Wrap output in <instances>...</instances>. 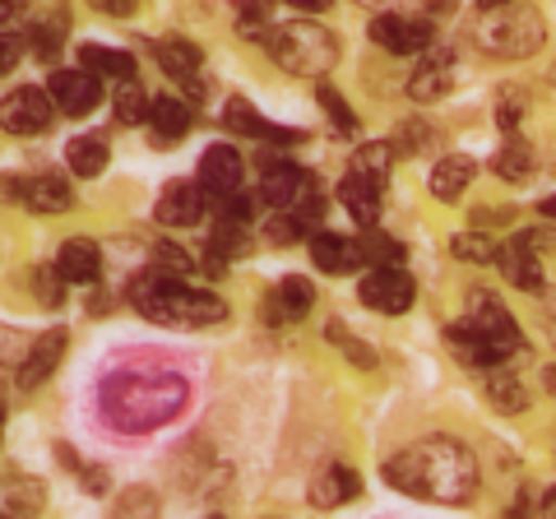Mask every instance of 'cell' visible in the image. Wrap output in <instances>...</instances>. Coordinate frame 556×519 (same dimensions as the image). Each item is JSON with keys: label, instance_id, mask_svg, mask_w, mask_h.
I'll return each mask as SVG.
<instances>
[{"label": "cell", "instance_id": "32", "mask_svg": "<svg viewBox=\"0 0 556 519\" xmlns=\"http://www.w3.org/2000/svg\"><path fill=\"white\" fill-rule=\"evenodd\" d=\"M357 246H362V260H371L376 269H386V265H399L404 260V246H399L394 237H386L380 228H367L357 237Z\"/></svg>", "mask_w": 556, "mask_h": 519}, {"label": "cell", "instance_id": "52", "mask_svg": "<svg viewBox=\"0 0 556 519\" xmlns=\"http://www.w3.org/2000/svg\"><path fill=\"white\" fill-rule=\"evenodd\" d=\"M538 519H556V488L547 492V501H543V510H538Z\"/></svg>", "mask_w": 556, "mask_h": 519}, {"label": "cell", "instance_id": "24", "mask_svg": "<svg viewBox=\"0 0 556 519\" xmlns=\"http://www.w3.org/2000/svg\"><path fill=\"white\" fill-rule=\"evenodd\" d=\"M496 265H501V274H506L515 288H525V292H543V288H547V283H543V265H538V255H533L519 237L501 246Z\"/></svg>", "mask_w": 556, "mask_h": 519}, {"label": "cell", "instance_id": "30", "mask_svg": "<svg viewBox=\"0 0 556 519\" xmlns=\"http://www.w3.org/2000/svg\"><path fill=\"white\" fill-rule=\"evenodd\" d=\"M492 172H496L501 181H529V172H533V149L519 140V135H510V140L496 149Z\"/></svg>", "mask_w": 556, "mask_h": 519}, {"label": "cell", "instance_id": "43", "mask_svg": "<svg viewBox=\"0 0 556 519\" xmlns=\"http://www.w3.org/2000/svg\"><path fill=\"white\" fill-rule=\"evenodd\" d=\"M153 255H159V265H163L167 274H177V279L195 269V265H190V255H186L181 246H172V241H159V246H153Z\"/></svg>", "mask_w": 556, "mask_h": 519}, {"label": "cell", "instance_id": "41", "mask_svg": "<svg viewBox=\"0 0 556 519\" xmlns=\"http://www.w3.org/2000/svg\"><path fill=\"white\" fill-rule=\"evenodd\" d=\"M525 93H519V89H506V93H501L496 98V126L501 130H506V135H515V126H519V116H525Z\"/></svg>", "mask_w": 556, "mask_h": 519}, {"label": "cell", "instance_id": "2", "mask_svg": "<svg viewBox=\"0 0 556 519\" xmlns=\"http://www.w3.org/2000/svg\"><path fill=\"white\" fill-rule=\"evenodd\" d=\"M186 404V380L177 371H116L102 385V408L108 422L121 431H149L163 427Z\"/></svg>", "mask_w": 556, "mask_h": 519}, {"label": "cell", "instance_id": "15", "mask_svg": "<svg viewBox=\"0 0 556 519\" xmlns=\"http://www.w3.org/2000/svg\"><path fill=\"white\" fill-rule=\"evenodd\" d=\"M65 357V330H47L38 334V343L28 349V357L20 362V390H38L51 380V371L61 367Z\"/></svg>", "mask_w": 556, "mask_h": 519}, {"label": "cell", "instance_id": "36", "mask_svg": "<svg viewBox=\"0 0 556 519\" xmlns=\"http://www.w3.org/2000/svg\"><path fill=\"white\" fill-rule=\"evenodd\" d=\"M112 519H159V496H153L149 488H130L126 496L116 501Z\"/></svg>", "mask_w": 556, "mask_h": 519}, {"label": "cell", "instance_id": "39", "mask_svg": "<svg viewBox=\"0 0 556 519\" xmlns=\"http://www.w3.org/2000/svg\"><path fill=\"white\" fill-rule=\"evenodd\" d=\"M316 98H320V107L329 112V121H334V126H339L343 135H357V116L348 112V102H343L334 89H329V84H320V89H316Z\"/></svg>", "mask_w": 556, "mask_h": 519}, {"label": "cell", "instance_id": "49", "mask_svg": "<svg viewBox=\"0 0 556 519\" xmlns=\"http://www.w3.org/2000/svg\"><path fill=\"white\" fill-rule=\"evenodd\" d=\"M14 61H20V42H14L10 33H0V75L14 71Z\"/></svg>", "mask_w": 556, "mask_h": 519}, {"label": "cell", "instance_id": "17", "mask_svg": "<svg viewBox=\"0 0 556 519\" xmlns=\"http://www.w3.org/2000/svg\"><path fill=\"white\" fill-rule=\"evenodd\" d=\"M455 71V56L450 51H441V47H431L427 51V61L413 71V79H408V98L413 102H437V98H445V89H450V75Z\"/></svg>", "mask_w": 556, "mask_h": 519}, {"label": "cell", "instance_id": "33", "mask_svg": "<svg viewBox=\"0 0 556 519\" xmlns=\"http://www.w3.org/2000/svg\"><path fill=\"white\" fill-rule=\"evenodd\" d=\"M450 251H455L459 260H468V265H496L501 246L486 232H459L455 241H450Z\"/></svg>", "mask_w": 556, "mask_h": 519}, {"label": "cell", "instance_id": "25", "mask_svg": "<svg viewBox=\"0 0 556 519\" xmlns=\"http://www.w3.org/2000/svg\"><path fill=\"white\" fill-rule=\"evenodd\" d=\"M79 71L126 84V79H135V56L130 51H116V47H79Z\"/></svg>", "mask_w": 556, "mask_h": 519}, {"label": "cell", "instance_id": "56", "mask_svg": "<svg viewBox=\"0 0 556 519\" xmlns=\"http://www.w3.org/2000/svg\"><path fill=\"white\" fill-rule=\"evenodd\" d=\"M547 84H552V89H556V65H552V71H547Z\"/></svg>", "mask_w": 556, "mask_h": 519}, {"label": "cell", "instance_id": "26", "mask_svg": "<svg viewBox=\"0 0 556 519\" xmlns=\"http://www.w3.org/2000/svg\"><path fill=\"white\" fill-rule=\"evenodd\" d=\"M473 159H464V153H450V159H441L437 163V172H431V195L437 200H445V204H455L464 190H468V181H473Z\"/></svg>", "mask_w": 556, "mask_h": 519}, {"label": "cell", "instance_id": "23", "mask_svg": "<svg viewBox=\"0 0 556 519\" xmlns=\"http://www.w3.org/2000/svg\"><path fill=\"white\" fill-rule=\"evenodd\" d=\"M20 200L28 204V210H38V214H65L70 204H75V186H70L65 177H56V172H42V177L24 181Z\"/></svg>", "mask_w": 556, "mask_h": 519}, {"label": "cell", "instance_id": "13", "mask_svg": "<svg viewBox=\"0 0 556 519\" xmlns=\"http://www.w3.org/2000/svg\"><path fill=\"white\" fill-rule=\"evenodd\" d=\"M223 126L237 130V135H251V140H269V144H302L306 140V130L274 126V121L255 116L247 98H228V107H223Z\"/></svg>", "mask_w": 556, "mask_h": 519}, {"label": "cell", "instance_id": "34", "mask_svg": "<svg viewBox=\"0 0 556 519\" xmlns=\"http://www.w3.org/2000/svg\"><path fill=\"white\" fill-rule=\"evenodd\" d=\"M390 163H394V144H367V149H357L353 172H362V177L386 186L390 181Z\"/></svg>", "mask_w": 556, "mask_h": 519}, {"label": "cell", "instance_id": "27", "mask_svg": "<svg viewBox=\"0 0 556 519\" xmlns=\"http://www.w3.org/2000/svg\"><path fill=\"white\" fill-rule=\"evenodd\" d=\"M153 56H159V65H163V75H172V79H195L200 75V47L195 42H186V38H163L159 47H153Z\"/></svg>", "mask_w": 556, "mask_h": 519}, {"label": "cell", "instance_id": "21", "mask_svg": "<svg viewBox=\"0 0 556 519\" xmlns=\"http://www.w3.org/2000/svg\"><path fill=\"white\" fill-rule=\"evenodd\" d=\"M311 260H316L320 274H353V269L367 265L357 241L334 237V232H316V237H311Z\"/></svg>", "mask_w": 556, "mask_h": 519}, {"label": "cell", "instance_id": "47", "mask_svg": "<svg viewBox=\"0 0 556 519\" xmlns=\"http://www.w3.org/2000/svg\"><path fill=\"white\" fill-rule=\"evenodd\" d=\"M89 5H93L98 14H116V20H126V14L139 10V0H89Z\"/></svg>", "mask_w": 556, "mask_h": 519}, {"label": "cell", "instance_id": "7", "mask_svg": "<svg viewBox=\"0 0 556 519\" xmlns=\"http://www.w3.org/2000/svg\"><path fill=\"white\" fill-rule=\"evenodd\" d=\"M311 195H320L316 177L298 163H265V172H260V200H265L269 210H298Z\"/></svg>", "mask_w": 556, "mask_h": 519}, {"label": "cell", "instance_id": "57", "mask_svg": "<svg viewBox=\"0 0 556 519\" xmlns=\"http://www.w3.org/2000/svg\"><path fill=\"white\" fill-rule=\"evenodd\" d=\"M208 519H218V515H208Z\"/></svg>", "mask_w": 556, "mask_h": 519}, {"label": "cell", "instance_id": "18", "mask_svg": "<svg viewBox=\"0 0 556 519\" xmlns=\"http://www.w3.org/2000/svg\"><path fill=\"white\" fill-rule=\"evenodd\" d=\"M56 274H61V283H93L102 274V251L89 237H70L56 251Z\"/></svg>", "mask_w": 556, "mask_h": 519}, {"label": "cell", "instance_id": "9", "mask_svg": "<svg viewBox=\"0 0 556 519\" xmlns=\"http://www.w3.org/2000/svg\"><path fill=\"white\" fill-rule=\"evenodd\" d=\"M357 298L371 311H380V316H404V311L413 306V298H417V283L408 279V269L386 265V269H371L367 279H362Z\"/></svg>", "mask_w": 556, "mask_h": 519}, {"label": "cell", "instance_id": "42", "mask_svg": "<svg viewBox=\"0 0 556 519\" xmlns=\"http://www.w3.org/2000/svg\"><path fill=\"white\" fill-rule=\"evenodd\" d=\"M218 218L237 223V228H251V223H255V200H251V195H241V190H237L232 200H223V204H218Z\"/></svg>", "mask_w": 556, "mask_h": 519}, {"label": "cell", "instance_id": "48", "mask_svg": "<svg viewBox=\"0 0 556 519\" xmlns=\"http://www.w3.org/2000/svg\"><path fill=\"white\" fill-rule=\"evenodd\" d=\"M506 519H538V515H533V488H519V496L510 501Z\"/></svg>", "mask_w": 556, "mask_h": 519}, {"label": "cell", "instance_id": "54", "mask_svg": "<svg viewBox=\"0 0 556 519\" xmlns=\"http://www.w3.org/2000/svg\"><path fill=\"white\" fill-rule=\"evenodd\" d=\"M543 385H547V394H556V362H552V367L543 371Z\"/></svg>", "mask_w": 556, "mask_h": 519}, {"label": "cell", "instance_id": "51", "mask_svg": "<svg viewBox=\"0 0 556 519\" xmlns=\"http://www.w3.org/2000/svg\"><path fill=\"white\" fill-rule=\"evenodd\" d=\"M543 316H547V330H552V343H556V292L543 288Z\"/></svg>", "mask_w": 556, "mask_h": 519}, {"label": "cell", "instance_id": "46", "mask_svg": "<svg viewBox=\"0 0 556 519\" xmlns=\"http://www.w3.org/2000/svg\"><path fill=\"white\" fill-rule=\"evenodd\" d=\"M56 279H61V274H56ZM56 279H51L47 269L33 274V288H42V302H47V306H56V302H61V283H56Z\"/></svg>", "mask_w": 556, "mask_h": 519}, {"label": "cell", "instance_id": "31", "mask_svg": "<svg viewBox=\"0 0 556 519\" xmlns=\"http://www.w3.org/2000/svg\"><path fill=\"white\" fill-rule=\"evenodd\" d=\"M65 163L75 177H98V172L108 167V149H102L98 135H79V140L65 144Z\"/></svg>", "mask_w": 556, "mask_h": 519}, {"label": "cell", "instance_id": "35", "mask_svg": "<svg viewBox=\"0 0 556 519\" xmlns=\"http://www.w3.org/2000/svg\"><path fill=\"white\" fill-rule=\"evenodd\" d=\"M149 107L153 102L135 89V79L121 84V93H116V121L121 126H139V121H149Z\"/></svg>", "mask_w": 556, "mask_h": 519}, {"label": "cell", "instance_id": "50", "mask_svg": "<svg viewBox=\"0 0 556 519\" xmlns=\"http://www.w3.org/2000/svg\"><path fill=\"white\" fill-rule=\"evenodd\" d=\"M283 5H292V10H306V14H325L334 0H283Z\"/></svg>", "mask_w": 556, "mask_h": 519}, {"label": "cell", "instance_id": "6", "mask_svg": "<svg viewBox=\"0 0 556 519\" xmlns=\"http://www.w3.org/2000/svg\"><path fill=\"white\" fill-rule=\"evenodd\" d=\"M543 33H547L543 14L515 0V5L482 14L478 28H473V42H478V51H486V56H496V61H525L543 47Z\"/></svg>", "mask_w": 556, "mask_h": 519}, {"label": "cell", "instance_id": "45", "mask_svg": "<svg viewBox=\"0 0 556 519\" xmlns=\"http://www.w3.org/2000/svg\"><path fill=\"white\" fill-rule=\"evenodd\" d=\"M519 241L533 251V255H547V251H556V232L552 228H529V232H519Z\"/></svg>", "mask_w": 556, "mask_h": 519}, {"label": "cell", "instance_id": "40", "mask_svg": "<svg viewBox=\"0 0 556 519\" xmlns=\"http://www.w3.org/2000/svg\"><path fill=\"white\" fill-rule=\"evenodd\" d=\"M325 334H329V343H339V349H343L348 357H353V362H357V367H367V371L376 367V353L367 349V343H357L353 334H348V330H343V325H339V320H329V330H325Z\"/></svg>", "mask_w": 556, "mask_h": 519}, {"label": "cell", "instance_id": "11", "mask_svg": "<svg viewBox=\"0 0 556 519\" xmlns=\"http://www.w3.org/2000/svg\"><path fill=\"white\" fill-rule=\"evenodd\" d=\"M200 186H204V195H214L218 204L223 200H232L237 190H241V153L237 149H228V144H214L200 159V177H195Z\"/></svg>", "mask_w": 556, "mask_h": 519}, {"label": "cell", "instance_id": "38", "mask_svg": "<svg viewBox=\"0 0 556 519\" xmlns=\"http://www.w3.org/2000/svg\"><path fill=\"white\" fill-rule=\"evenodd\" d=\"M431 144H441V135L422 126V121H408V126H399V140H394V153H427Z\"/></svg>", "mask_w": 556, "mask_h": 519}, {"label": "cell", "instance_id": "10", "mask_svg": "<svg viewBox=\"0 0 556 519\" xmlns=\"http://www.w3.org/2000/svg\"><path fill=\"white\" fill-rule=\"evenodd\" d=\"M371 42L408 56V51H431V24L427 20H404V14H376L371 20Z\"/></svg>", "mask_w": 556, "mask_h": 519}, {"label": "cell", "instance_id": "20", "mask_svg": "<svg viewBox=\"0 0 556 519\" xmlns=\"http://www.w3.org/2000/svg\"><path fill=\"white\" fill-rule=\"evenodd\" d=\"M362 492V478L348 469V464H329V469L316 473V482H311V506H320V510H339L348 506Z\"/></svg>", "mask_w": 556, "mask_h": 519}, {"label": "cell", "instance_id": "19", "mask_svg": "<svg viewBox=\"0 0 556 519\" xmlns=\"http://www.w3.org/2000/svg\"><path fill=\"white\" fill-rule=\"evenodd\" d=\"M316 306V288H311V279H283L274 292H269V302H265V316L269 325H288V320H302L306 311Z\"/></svg>", "mask_w": 556, "mask_h": 519}, {"label": "cell", "instance_id": "16", "mask_svg": "<svg viewBox=\"0 0 556 519\" xmlns=\"http://www.w3.org/2000/svg\"><path fill=\"white\" fill-rule=\"evenodd\" d=\"M380 195H386V186L371 181V177H362V172H353V167H348V177L339 181L343 210L353 214L362 228H376V218H380Z\"/></svg>", "mask_w": 556, "mask_h": 519}, {"label": "cell", "instance_id": "5", "mask_svg": "<svg viewBox=\"0 0 556 519\" xmlns=\"http://www.w3.org/2000/svg\"><path fill=\"white\" fill-rule=\"evenodd\" d=\"M260 42H265V51H269L278 65H283L288 75H311V79H316V75L334 71V61H339L334 33L320 28V24H306V20L278 24V28H269Z\"/></svg>", "mask_w": 556, "mask_h": 519}, {"label": "cell", "instance_id": "3", "mask_svg": "<svg viewBox=\"0 0 556 519\" xmlns=\"http://www.w3.org/2000/svg\"><path fill=\"white\" fill-rule=\"evenodd\" d=\"M445 339H450V349H455L468 367H478V371L506 367V362L525 349V334H519L515 316L482 288L468 292V316L450 325Z\"/></svg>", "mask_w": 556, "mask_h": 519}, {"label": "cell", "instance_id": "1", "mask_svg": "<svg viewBox=\"0 0 556 519\" xmlns=\"http://www.w3.org/2000/svg\"><path fill=\"white\" fill-rule=\"evenodd\" d=\"M386 482L394 492L437 501V506H464L478 492V459L455 436H427L404 445L386 459Z\"/></svg>", "mask_w": 556, "mask_h": 519}, {"label": "cell", "instance_id": "14", "mask_svg": "<svg viewBox=\"0 0 556 519\" xmlns=\"http://www.w3.org/2000/svg\"><path fill=\"white\" fill-rule=\"evenodd\" d=\"M153 214H159V223H167V228H190V223H200V214H204V186L186 181V177L167 181Z\"/></svg>", "mask_w": 556, "mask_h": 519}, {"label": "cell", "instance_id": "8", "mask_svg": "<svg viewBox=\"0 0 556 519\" xmlns=\"http://www.w3.org/2000/svg\"><path fill=\"white\" fill-rule=\"evenodd\" d=\"M56 98L42 89H14L5 102H0V126L10 135H42L51 121H56Z\"/></svg>", "mask_w": 556, "mask_h": 519}, {"label": "cell", "instance_id": "28", "mask_svg": "<svg viewBox=\"0 0 556 519\" xmlns=\"http://www.w3.org/2000/svg\"><path fill=\"white\" fill-rule=\"evenodd\" d=\"M482 385H486V400H492L501 413H525L529 408V390L519 385V376L506 371V367H492L482 376Z\"/></svg>", "mask_w": 556, "mask_h": 519}, {"label": "cell", "instance_id": "37", "mask_svg": "<svg viewBox=\"0 0 556 519\" xmlns=\"http://www.w3.org/2000/svg\"><path fill=\"white\" fill-rule=\"evenodd\" d=\"M278 0H237V14H241V33H251L260 42L269 33V14H274Z\"/></svg>", "mask_w": 556, "mask_h": 519}, {"label": "cell", "instance_id": "29", "mask_svg": "<svg viewBox=\"0 0 556 519\" xmlns=\"http://www.w3.org/2000/svg\"><path fill=\"white\" fill-rule=\"evenodd\" d=\"M149 126L163 135V140H181V135L195 126V116H190V107L181 98H153L149 107Z\"/></svg>", "mask_w": 556, "mask_h": 519}, {"label": "cell", "instance_id": "55", "mask_svg": "<svg viewBox=\"0 0 556 519\" xmlns=\"http://www.w3.org/2000/svg\"><path fill=\"white\" fill-rule=\"evenodd\" d=\"M0 436H5V404H0Z\"/></svg>", "mask_w": 556, "mask_h": 519}, {"label": "cell", "instance_id": "4", "mask_svg": "<svg viewBox=\"0 0 556 519\" xmlns=\"http://www.w3.org/2000/svg\"><path fill=\"white\" fill-rule=\"evenodd\" d=\"M130 302L139 316L159 325H218L228 320V302L214 298L208 288H190L186 279L167 269H149L130 283Z\"/></svg>", "mask_w": 556, "mask_h": 519}, {"label": "cell", "instance_id": "44", "mask_svg": "<svg viewBox=\"0 0 556 519\" xmlns=\"http://www.w3.org/2000/svg\"><path fill=\"white\" fill-rule=\"evenodd\" d=\"M33 51H38V56H56L61 51V24H38L33 28Z\"/></svg>", "mask_w": 556, "mask_h": 519}, {"label": "cell", "instance_id": "22", "mask_svg": "<svg viewBox=\"0 0 556 519\" xmlns=\"http://www.w3.org/2000/svg\"><path fill=\"white\" fill-rule=\"evenodd\" d=\"M47 506V492L42 482L33 478H0V519H38Z\"/></svg>", "mask_w": 556, "mask_h": 519}, {"label": "cell", "instance_id": "12", "mask_svg": "<svg viewBox=\"0 0 556 519\" xmlns=\"http://www.w3.org/2000/svg\"><path fill=\"white\" fill-rule=\"evenodd\" d=\"M51 98L65 116H89L102 102V79L89 71H56L51 75Z\"/></svg>", "mask_w": 556, "mask_h": 519}, {"label": "cell", "instance_id": "53", "mask_svg": "<svg viewBox=\"0 0 556 519\" xmlns=\"http://www.w3.org/2000/svg\"><path fill=\"white\" fill-rule=\"evenodd\" d=\"M538 214H543V218H556V195H547L543 204H538Z\"/></svg>", "mask_w": 556, "mask_h": 519}]
</instances>
